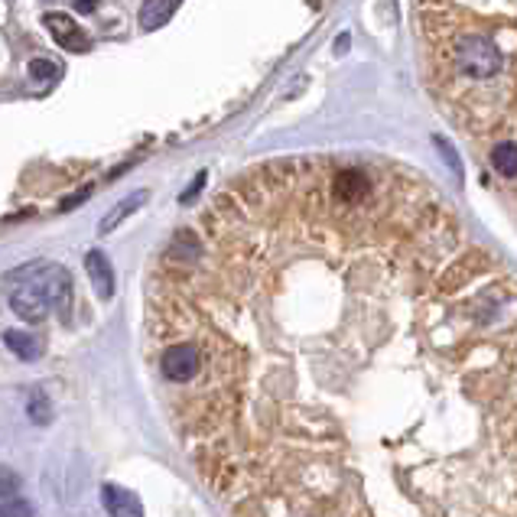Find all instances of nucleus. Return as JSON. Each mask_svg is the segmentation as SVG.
<instances>
[{"label": "nucleus", "mask_w": 517, "mask_h": 517, "mask_svg": "<svg viewBox=\"0 0 517 517\" xmlns=\"http://www.w3.org/2000/svg\"><path fill=\"white\" fill-rule=\"evenodd\" d=\"M85 270L92 277V286L101 300H111V293H114V274H111L108 258H104L101 250H88V254H85Z\"/></svg>", "instance_id": "4"}, {"label": "nucleus", "mask_w": 517, "mask_h": 517, "mask_svg": "<svg viewBox=\"0 0 517 517\" xmlns=\"http://www.w3.org/2000/svg\"><path fill=\"white\" fill-rule=\"evenodd\" d=\"M0 517H36L33 508H30V501L23 498H7L0 504Z\"/></svg>", "instance_id": "11"}, {"label": "nucleus", "mask_w": 517, "mask_h": 517, "mask_svg": "<svg viewBox=\"0 0 517 517\" xmlns=\"http://www.w3.org/2000/svg\"><path fill=\"white\" fill-rule=\"evenodd\" d=\"M20 478L10 468H0V498H17Z\"/></svg>", "instance_id": "12"}, {"label": "nucleus", "mask_w": 517, "mask_h": 517, "mask_svg": "<svg viewBox=\"0 0 517 517\" xmlns=\"http://www.w3.org/2000/svg\"><path fill=\"white\" fill-rule=\"evenodd\" d=\"M26 72H30V78H36V82H46V78L56 76L59 68H56V62H50V59H30Z\"/></svg>", "instance_id": "10"}, {"label": "nucleus", "mask_w": 517, "mask_h": 517, "mask_svg": "<svg viewBox=\"0 0 517 517\" xmlns=\"http://www.w3.org/2000/svg\"><path fill=\"white\" fill-rule=\"evenodd\" d=\"M143 202H147V192H143V189H141V192H134V195H127L124 202H117L114 209H111L108 215L101 218V228H98V231H101V234H111L117 225H121V222H124L127 215H131V212L141 209Z\"/></svg>", "instance_id": "6"}, {"label": "nucleus", "mask_w": 517, "mask_h": 517, "mask_svg": "<svg viewBox=\"0 0 517 517\" xmlns=\"http://www.w3.org/2000/svg\"><path fill=\"white\" fill-rule=\"evenodd\" d=\"M4 345H7V349L23 361H36L42 355V345L36 342L33 335L20 332V329H7V332H4Z\"/></svg>", "instance_id": "7"}, {"label": "nucleus", "mask_w": 517, "mask_h": 517, "mask_svg": "<svg viewBox=\"0 0 517 517\" xmlns=\"http://www.w3.org/2000/svg\"><path fill=\"white\" fill-rule=\"evenodd\" d=\"M143 355L228 517H517V274L401 163L234 176L153 260Z\"/></svg>", "instance_id": "1"}, {"label": "nucleus", "mask_w": 517, "mask_h": 517, "mask_svg": "<svg viewBox=\"0 0 517 517\" xmlns=\"http://www.w3.org/2000/svg\"><path fill=\"white\" fill-rule=\"evenodd\" d=\"M72 4H76L78 14H95L98 10V0H72Z\"/></svg>", "instance_id": "13"}, {"label": "nucleus", "mask_w": 517, "mask_h": 517, "mask_svg": "<svg viewBox=\"0 0 517 517\" xmlns=\"http://www.w3.org/2000/svg\"><path fill=\"white\" fill-rule=\"evenodd\" d=\"M42 23H46V30H50L52 40L59 42V50L78 52V56L92 50V40H88V33H85L82 26L68 17V14H46V17H42Z\"/></svg>", "instance_id": "3"}, {"label": "nucleus", "mask_w": 517, "mask_h": 517, "mask_svg": "<svg viewBox=\"0 0 517 517\" xmlns=\"http://www.w3.org/2000/svg\"><path fill=\"white\" fill-rule=\"evenodd\" d=\"M26 410H30V420H33V423H40V426H46L52 420V404L42 391L30 394V404H26Z\"/></svg>", "instance_id": "9"}, {"label": "nucleus", "mask_w": 517, "mask_h": 517, "mask_svg": "<svg viewBox=\"0 0 517 517\" xmlns=\"http://www.w3.org/2000/svg\"><path fill=\"white\" fill-rule=\"evenodd\" d=\"M10 309H14L17 316H23L26 322H42V319L50 316L52 303L50 296H46V290H42V284L36 280L33 268L26 270L23 284L10 290Z\"/></svg>", "instance_id": "2"}, {"label": "nucleus", "mask_w": 517, "mask_h": 517, "mask_svg": "<svg viewBox=\"0 0 517 517\" xmlns=\"http://www.w3.org/2000/svg\"><path fill=\"white\" fill-rule=\"evenodd\" d=\"M101 498H104V508H108L111 517H143L141 501L127 488H117V485H104L101 488Z\"/></svg>", "instance_id": "5"}, {"label": "nucleus", "mask_w": 517, "mask_h": 517, "mask_svg": "<svg viewBox=\"0 0 517 517\" xmlns=\"http://www.w3.org/2000/svg\"><path fill=\"white\" fill-rule=\"evenodd\" d=\"M176 10V0H143L141 7V26L143 30H157L163 26Z\"/></svg>", "instance_id": "8"}]
</instances>
